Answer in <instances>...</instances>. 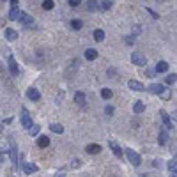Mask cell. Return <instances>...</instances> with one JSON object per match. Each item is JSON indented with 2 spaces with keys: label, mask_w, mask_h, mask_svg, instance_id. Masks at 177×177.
<instances>
[{
  "label": "cell",
  "mask_w": 177,
  "mask_h": 177,
  "mask_svg": "<svg viewBox=\"0 0 177 177\" xmlns=\"http://www.w3.org/2000/svg\"><path fill=\"white\" fill-rule=\"evenodd\" d=\"M147 90L151 94H159L163 99H170L172 97V90L167 89L165 85H161V83H152L151 87H147Z\"/></svg>",
  "instance_id": "cell-1"
},
{
  "label": "cell",
  "mask_w": 177,
  "mask_h": 177,
  "mask_svg": "<svg viewBox=\"0 0 177 177\" xmlns=\"http://www.w3.org/2000/svg\"><path fill=\"white\" fill-rule=\"evenodd\" d=\"M126 158H128V161H129L131 165H135V167H138V165L142 163L140 154H138V152H135L133 149H128V151H126Z\"/></svg>",
  "instance_id": "cell-2"
},
{
  "label": "cell",
  "mask_w": 177,
  "mask_h": 177,
  "mask_svg": "<svg viewBox=\"0 0 177 177\" xmlns=\"http://www.w3.org/2000/svg\"><path fill=\"white\" fill-rule=\"evenodd\" d=\"M21 126H23L25 129H30L32 126H34V124H32V117H30V114H29V112H27L25 108L21 110Z\"/></svg>",
  "instance_id": "cell-3"
},
{
  "label": "cell",
  "mask_w": 177,
  "mask_h": 177,
  "mask_svg": "<svg viewBox=\"0 0 177 177\" xmlns=\"http://www.w3.org/2000/svg\"><path fill=\"white\" fill-rule=\"evenodd\" d=\"M131 62L135 64V66H145L147 59L140 52H135V53H131Z\"/></svg>",
  "instance_id": "cell-4"
},
{
  "label": "cell",
  "mask_w": 177,
  "mask_h": 177,
  "mask_svg": "<svg viewBox=\"0 0 177 177\" xmlns=\"http://www.w3.org/2000/svg\"><path fill=\"white\" fill-rule=\"evenodd\" d=\"M159 117H161V121H163V124H165L167 129H172V128H174V122L170 121V115H168L165 110H159Z\"/></svg>",
  "instance_id": "cell-5"
},
{
  "label": "cell",
  "mask_w": 177,
  "mask_h": 177,
  "mask_svg": "<svg viewBox=\"0 0 177 177\" xmlns=\"http://www.w3.org/2000/svg\"><path fill=\"white\" fill-rule=\"evenodd\" d=\"M128 87H129L131 90H136V92H144V90H147L145 87L138 82V80H129V82H128Z\"/></svg>",
  "instance_id": "cell-6"
},
{
  "label": "cell",
  "mask_w": 177,
  "mask_h": 177,
  "mask_svg": "<svg viewBox=\"0 0 177 177\" xmlns=\"http://www.w3.org/2000/svg\"><path fill=\"white\" fill-rule=\"evenodd\" d=\"M27 96H29V99H32V101H39V99H41V94H39V90H37L36 87H30V89L27 90Z\"/></svg>",
  "instance_id": "cell-7"
},
{
  "label": "cell",
  "mask_w": 177,
  "mask_h": 177,
  "mask_svg": "<svg viewBox=\"0 0 177 177\" xmlns=\"http://www.w3.org/2000/svg\"><path fill=\"white\" fill-rule=\"evenodd\" d=\"M21 12H23V11H20L18 7L11 9V11H9V20H12V21H20V18H21Z\"/></svg>",
  "instance_id": "cell-8"
},
{
  "label": "cell",
  "mask_w": 177,
  "mask_h": 177,
  "mask_svg": "<svg viewBox=\"0 0 177 177\" xmlns=\"http://www.w3.org/2000/svg\"><path fill=\"white\" fill-rule=\"evenodd\" d=\"M39 168H37V165H34V163H25L23 165V172L25 174H36Z\"/></svg>",
  "instance_id": "cell-9"
},
{
  "label": "cell",
  "mask_w": 177,
  "mask_h": 177,
  "mask_svg": "<svg viewBox=\"0 0 177 177\" xmlns=\"http://www.w3.org/2000/svg\"><path fill=\"white\" fill-rule=\"evenodd\" d=\"M9 71L12 76H18V73H20V69H18V64H16V60L14 59H9Z\"/></svg>",
  "instance_id": "cell-10"
},
{
  "label": "cell",
  "mask_w": 177,
  "mask_h": 177,
  "mask_svg": "<svg viewBox=\"0 0 177 177\" xmlns=\"http://www.w3.org/2000/svg\"><path fill=\"white\" fill-rule=\"evenodd\" d=\"M89 154H99L101 152V145H97V144H90V145H87V149H85Z\"/></svg>",
  "instance_id": "cell-11"
},
{
  "label": "cell",
  "mask_w": 177,
  "mask_h": 177,
  "mask_svg": "<svg viewBox=\"0 0 177 177\" xmlns=\"http://www.w3.org/2000/svg\"><path fill=\"white\" fill-rule=\"evenodd\" d=\"M110 147H112V151H114V154L117 158H122V149H121V145L117 144V142H110Z\"/></svg>",
  "instance_id": "cell-12"
},
{
  "label": "cell",
  "mask_w": 177,
  "mask_h": 177,
  "mask_svg": "<svg viewBox=\"0 0 177 177\" xmlns=\"http://www.w3.org/2000/svg\"><path fill=\"white\" fill-rule=\"evenodd\" d=\"M5 37H7V41H16L18 39V32L12 30V29H5Z\"/></svg>",
  "instance_id": "cell-13"
},
{
  "label": "cell",
  "mask_w": 177,
  "mask_h": 177,
  "mask_svg": "<svg viewBox=\"0 0 177 177\" xmlns=\"http://www.w3.org/2000/svg\"><path fill=\"white\" fill-rule=\"evenodd\" d=\"M37 145L41 147V149H44V147H48V145H50V138H48L46 135L39 136V138H37Z\"/></svg>",
  "instance_id": "cell-14"
},
{
  "label": "cell",
  "mask_w": 177,
  "mask_h": 177,
  "mask_svg": "<svg viewBox=\"0 0 177 177\" xmlns=\"http://www.w3.org/2000/svg\"><path fill=\"white\" fill-rule=\"evenodd\" d=\"M167 71H168V64L165 60H159L156 64V73H167Z\"/></svg>",
  "instance_id": "cell-15"
},
{
  "label": "cell",
  "mask_w": 177,
  "mask_h": 177,
  "mask_svg": "<svg viewBox=\"0 0 177 177\" xmlns=\"http://www.w3.org/2000/svg\"><path fill=\"white\" fill-rule=\"evenodd\" d=\"M133 112H135V114H142V112H145V103H144V101H136L135 106H133Z\"/></svg>",
  "instance_id": "cell-16"
},
{
  "label": "cell",
  "mask_w": 177,
  "mask_h": 177,
  "mask_svg": "<svg viewBox=\"0 0 177 177\" xmlns=\"http://www.w3.org/2000/svg\"><path fill=\"white\" fill-rule=\"evenodd\" d=\"M20 21L23 23V25H27V27H30L32 23H34V20H32L30 16L27 14V12H21V18H20Z\"/></svg>",
  "instance_id": "cell-17"
},
{
  "label": "cell",
  "mask_w": 177,
  "mask_h": 177,
  "mask_svg": "<svg viewBox=\"0 0 177 177\" xmlns=\"http://www.w3.org/2000/svg\"><path fill=\"white\" fill-rule=\"evenodd\" d=\"M167 140H168V131H159V136H158V142H159V145H165L167 144Z\"/></svg>",
  "instance_id": "cell-18"
},
{
  "label": "cell",
  "mask_w": 177,
  "mask_h": 177,
  "mask_svg": "<svg viewBox=\"0 0 177 177\" xmlns=\"http://www.w3.org/2000/svg\"><path fill=\"white\" fill-rule=\"evenodd\" d=\"M85 59H87V60H96V59H97V52L92 50V48H89V50L85 52Z\"/></svg>",
  "instance_id": "cell-19"
},
{
  "label": "cell",
  "mask_w": 177,
  "mask_h": 177,
  "mask_svg": "<svg viewBox=\"0 0 177 177\" xmlns=\"http://www.w3.org/2000/svg\"><path fill=\"white\" fill-rule=\"evenodd\" d=\"M11 161H12V165H18V154H16L14 144H11Z\"/></svg>",
  "instance_id": "cell-20"
},
{
  "label": "cell",
  "mask_w": 177,
  "mask_h": 177,
  "mask_svg": "<svg viewBox=\"0 0 177 177\" xmlns=\"http://www.w3.org/2000/svg\"><path fill=\"white\" fill-rule=\"evenodd\" d=\"M74 103L85 104V94L83 92H74Z\"/></svg>",
  "instance_id": "cell-21"
},
{
  "label": "cell",
  "mask_w": 177,
  "mask_h": 177,
  "mask_svg": "<svg viewBox=\"0 0 177 177\" xmlns=\"http://www.w3.org/2000/svg\"><path fill=\"white\" fill-rule=\"evenodd\" d=\"M94 39L97 43H101L104 39V32L101 30V29H97V30H94Z\"/></svg>",
  "instance_id": "cell-22"
},
{
  "label": "cell",
  "mask_w": 177,
  "mask_h": 177,
  "mask_svg": "<svg viewBox=\"0 0 177 177\" xmlns=\"http://www.w3.org/2000/svg\"><path fill=\"white\" fill-rule=\"evenodd\" d=\"M50 129H52L53 133H57V135H60V133H64V128H62V124H50Z\"/></svg>",
  "instance_id": "cell-23"
},
{
  "label": "cell",
  "mask_w": 177,
  "mask_h": 177,
  "mask_svg": "<svg viewBox=\"0 0 177 177\" xmlns=\"http://www.w3.org/2000/svg\"><path fill=\"white\" fill-rule=\"evenodd\" d=\"M168 170H170V174H177V159L168 161Z\"/></svg>",
  "instance_id": "cell-24"
},
{
  "label": "cell",
  "mask_w": 177,
  "mask_h": 177,
  "mask_svg": "<svg viewBox=\"0 0 177 177\" xmlns=\"http://www.w3.org/2000/svg\"><path fill=\"white\" fill-rule=\"evenodd\" d=\"M112 4H114L112 0H103V2L99 4V9H103V11H108V9H110V7H112Z\"/></svg>",
  "instance_id": "cell-25"
},
{
  "label": "cell",
  "mask_w": 177,
  "mask_h": 177,
  "mask_svg": "<svg viewBox=\"0 0 177 177\" xmlns=\"http://www.w3.org/2000/svg\"><path fill=\"white\" fill-rule=\"evenodd\" d=\"M87 9L89 11H97L99 9V5H97L96 0H89V2H87Z\"/></svg>",
  "instance_id": "cell-26"
},
{
  "label": "cell",
  "mask_w": 177,
  "mask_h": 177,
  "mask_svg": "<svg viewBox=\"0 0 177 177\" xmlns=\"http://www.w3.org/2000/svg\"><path fill=\"white\" fill-rule=\"evenodd\" d=\"M112 96H114V92H112L110 89H103V90H101V97H103V99H112Z\"/></svg>",
  "instance_id": "cell-27"
},
{
  "label": "cell",
  "mask_w": 177,
  "mask_h": 177,
  "mask_svg": "<svg viewBox=\"0 0 177 177\" xmlns=\"http://www.w3.org/2000/svg\"><path fill=\"white\" fill-rule=\"evenodd\" d=\"M53 5H55V2H53V0H44V2H43V9H44V11L53 9Z\"/></svg>",
  "instance_id": "cell-28"
},
{
  "label": "cell",
  "mask_w": 177,
  "mask_h": 177,
  "mask_svg": "<svg viewBox=\"0 0 177 177\" xmlns=\"http://www.w3.org/2000/svg\"><path fill=\"white\" fill-rule=\"evenodd\" d=\"M82 25H83V23H82L80 20H73V21H71V27H73L74 30H80V29H82Z\"/></svg>",
  "instance_id": "cell-29"
},
{
  "label": "cell",
  "mask_w": 177,
  "mask_h": 177,
  "mask_svg": "<svg viewBox=\"0 0 177 177\" xmlns=\"http://www.w3.org/2000/svg\"><path fill=\"white\" fill-rule=\"evenodd\" d=\"M37 133H39V126H37V124H34V126L30 128V129H29V135H30V136H36Z\"/></svg>",
  "instance_id": "cell-30"
},
{
  "label": "cell",
  "mask_w": 177,
  "mask_h": 177,
  "mask_svg": "<svg viewBox=\"0 0 177 177\" xmlns=\"http://www.w3.org/2000/svg\"><path fill=\"white\" fill-rule=\"evenodd\" d=\"M175 82H177V74H168V76H167V83L168 85L175 83Z\"/></svg>",
  "instance_id": "cell-31"
},
{
  "label": "cell",
  "mask_w": 177,
  "mask_h": 177,
  "mask_svg": "<svg viewBox=\"0 0 177 177\" xmlns=\"http://www.w3.org/2000/svg\"><path fill=\"white\" fill-rule=\"evenodd\" d=\"M147 12H149V14H151V16H152V18H154V20H158V18H159V14H158L156 11H152V9H149V7H147Z\"/></svg>",
  "instance_id": "cell-32"
},
{
  "label": "cell",
  "mask_w": 177,
  "mask_h": 177,
  "mask_svg": "<svg viewBox=\"0 0 177 177\" xmlns=\"http://www.w3.org/2000/svg\"><path fill=\"white\" fill-rule=\"evenodd\" d=\"M104 114L106 115H114V106H106V108H104Z\"/></svg>",
  "instance_id": "cell-33"
},
{
  "label": "cell",
  "mask_w": 177,
  "mask_h": 177,
  "mask_svg": "<svg viewBox=\"0 0 177 177\" xmlns=\"http://www.w3.org/2000/svg\"><path fill=\"white\" fill-rule=\"evenodd\" d=\"M80 2H82V0H69V5H71V7H78Z\"/></svg>",
  "instance_id": "cell-34"
},
{
  "label": "cell",
  "mask_w": 177,
  "mask_h": 177,
  "mask_svg": "<svg viewBox=\"0 0 177 177\" xmlns=\"http://www.w3.org/2000/svg\"><path fill=\"white\" fill-rule=\"evenodd\" d=\"M71 167H73V168H78V167H82V161H80V159H74L73 163H71Z\"/></svg>",
  "instance_id": "cell-35"
},
{
  "label": "cell",
  "mask_w": 177,
  "mask_h": 177,
  "mask_svg": "<svg viewBox=\"0 0 177 177\" xmlns=\"http://www.w3.org/2000/svg\"><path fill=\"white\" fill-rule=\"evenodd\" d=\"M124 41L128 43V44H133V43H135V39H133V36H128V37H126Z\"/></svg>",
  "instance_id": "cell-36"
},
{
  "label": "cell",
  "mask_w": 177,
  "mask_h": 177,
  "mask_svg": "<svg viewBox=\"0 0 177 177\" xmlns=\"http://www.w3.org/2000/svg\"><path fill=\"white\" fill-rule=\"evenodd\" d=\"M108 76H110V78H114V76H115V69H114V67H110V69H108Z\"/></svg>",
  "instance_id": "cell-37"
},
{
  "label": "cell",
  "mask_w": 177,
  "mask_h": 177,
  "mask_svg": "<svg viewBox=\"0 0 177 177\" xmlns=\"http://www.w3.org/2000/svg\"><path fill=\"white\" fill-rule=\"evenodd\" d=\"M55 177H66V170H60V172H57Z\"/></svg>",
  "instance_id": "cell-38"
},
{
  "label": "cell",
  "mask_w": 177,
  "mask_h": 177,
  "mask_svg": "<svg viewBox=\"0 0 177 177\" xmlns=\"http://www.w3.org/2000/svg\"><path fill=\"white\" fill-rule=\"evenodd\" d=\"M14 7H18V0H11V9H14Z\"/></svg>",
  "instance_id": "cell-39"
},
{
  "label": "cell",
  "mask_w": 177,
  "mask_h": 177,
  "mask_svg": "<svg viewBox=\"0 0 177 177\" xmlns=\"http://www.w3.org/2000/svg\"><path fill=\"white\" fill-rule=\"evenodd\" d=\"M174 119H175V121H177V112H174Z\"/></svg>",
  "instance_id": "cell-40"
},
{
  "label": "cell",
  "mask_w": 177,
  "mask_h": 177,
  "mask_svg": "<svg viewBox=\"0 0 177 177\" xmlns=\"http://www.w3.org/2000/svg\"><path fill=\"white\" fill-rule=\"evenodd\" d=\"M172 177H177V174H172Z\"/></svg>",
  "instance_id": "cell-41"
},
{
  "label": "cell",
  "mask_w": 177,
  "mask_h": 177,
  "mask_svg": "<svg viewBox=\"0 0 177 177\" xmlns=\"http://www.w3.org/2000/svg\"><path fill=\"white\" fill-rule=\"evenodd\" d=\"M140 177H147V175H140Z\"/></svg>",
  "instance_id": "cell-42"
}]
</instances>
